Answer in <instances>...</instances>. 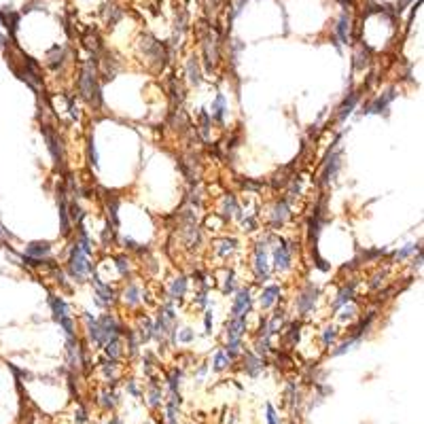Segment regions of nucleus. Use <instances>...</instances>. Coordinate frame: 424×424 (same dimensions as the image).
<instances>
[{
  "label": "nucleus",
  "mask_w": 424,
  "mask_h": 424,
  "mask_svg": "<svg viewBox=\"0 0 424 424\" xmlns=\"http://www.w3.org/2000/svg\"><path fill=\"white\" fill-rule=\"evenodd\" d=\"M140 49H143L145 53V58L155 64V68L157 70H163L166 66V60H168V53H166V45L159 40H155L151 34H145L143 36V42H140Z\"/></svg>",
  "instance_id": "obj_5"
},
{
  "label": "nucleus",
  "mask_w": 424,
  "mask_h": 424,
  "mask_svg": "<svg viewBox=\"0 0 424 424\" xmlns=\"http://www.w3.org/2000/svg\"><path fill=\"white\" fill-rule=\"evenodd\" d=\"M267 424H280V418H278L272 403H267Z\"/></svg>",
  "instance_id": "obj_44"
},
{
  "label": "nucleus",
  "mask_w": 424,
  "mask_h": 424,
  "mask_svg": "<svg viewBox=\"0 0 424 424\" xmlns=\"http://www.w3.org/2000/svg\"><path fill=\"white\" fill-rule=\"evenodd\" d=\"M335 339H337V327L335 324H327V327L322 329V346L329 348Z\"/></svg>",
  "instance_id": "obj_34"
},
{
  "label": "nucleus",
  "mask_w": 424,
  "mask_h": 424,
  "mask_svg": "<svg viewBox=\"0 0 424 424\" xmlns=\"http://www.w3.org/2000/svg\"><path fill=\"white\" fill-rule=\"evenodd\" d=\"M357 344H361V342H357V339H352V337H348L344 344H339L333 352H331V357H339V355H346V352L352 348V346H357Z\"/></svg>",
  "instance_id": "obj_41"
},
{
  "label": "nucleus",
  "mask_w": 424,
  "mask_h": 424,
  "mask_svg": "<svg viewBox=\"0 0 424 424\" xmlns=\"http://www.w3.org/2000/svg\"><path fill=\"white\" fill-rule=\"evenodd\" d=\"M337 145H339V136L335 138V143L331 145V149L327 151V155H324V159H322V172H320V185L322 187H327L329 182L337 176L339 168H342V149H339Z\"/></svg>",
  "instance_id": "obj_4"
},
{
  "label": "nucleus",
  "mask_w": 424,
  "mask_h": 424,
  "mask_svg": "<svg viewBox=\"0 0 424 424\" xmlns=\"http://www.w3.org/2000/svg\"><path fill=\"white\" fill-rule=\"evenodd\" d=\"M115 267H117V272H119V276H127L130 274V270H132V265H130V259L125 257V254H119V257H115Z\"/></svg>",
  "instance_id": "obj_36"
},
{
  "label": "nucleus",
  "mask_w": 424,
  "mask_h": 424,
  "mask_svg": "<svg viewBox=\"0 0 424 424\" xmlns=\"http://www.w3.org/2000/svg\"><path fill=\"white\" fill-rule=\"evenodd\" d=\"M187 278L185 276H178L172 280V285H170V301H180L182 297L187 293Z\"/></svg>",
  "instance_id": "obj_27"
},
{
  "label": "nucleus",
  "mask_w": 424,
  "mask_h": 424,
  "mask_svg": "<svg viewBox=\"0 0 424 424\" xmlns=\"http://www.w3.org/2000/svg\"><path fill=\"white\" fill-rule=\"evenodd\" d=\"M335 34L344 45H350L352 42V15L348 11H344L342 15H339L337 26H335ZM342 42H339V45H342Z\"/></svg>",
  "instance_id": "obj_15"
},
{
  "label": "nucleus",
  "mask_w": 424,
  "mask_h": 424,
  "mask_svg": "<svg viewBox=\"0 0 424 424\" xmlns=\"http://www.w3.org/2000/svg\"><path fill=\"white\" fill-rule=\"evenodd\" d=\"M100 369H102V375H104V380H106V384H110V386L115 384L117 378H119V361L104 357V359L100 361Z\"/></svg>",
  "instance_id": "obj_19"
},
{
  "label": "nucleus",
  "mask_w": 424,
  "mask_h": 424,
  "mask_svg": "<svg viewBox=\"0 0 424 424\" xmlns=\"http://www.w3.org/2000/svg\"><path fill=\"white\" fill-rule=\"evenodd\" d=\"M280 287L278 285H270V287H263L261 291V297H259V303L263 310H270L276 301H278V297H280Z\"/></svg>",
  "instance_id": "obj_24"
},
{
  "label": "nucleus",
  "mask_w": 424,
  "mask_h": 424,
  "mask_svg": "<svg viewBox=\"0 0 424 424\" xmlns=\"http://www.w3.org/2000/svg\"><path fill=\"white\" fill-rule=\"evenodd\" d=\"M397 98V93H394V89H388L384 93H380L378 98H373L371 102H367L361 110V115H382V112H386L390 102Z\"/></svg>",
  "instance_id": "obj_9"
},
{
  "label": "nucleus",
  "mask_w": 424,
  "mask_h": 424,
  "mask_svg": "<svg viewBox=\"0 0 424 424\" xmlns=\"http://www.w3.org/2000/svg\"><path fill=\"white\" fill-rule=\"evenodd\" d=\"M58 322H60V327H62L64 333H66V339L77 337V324H75V320L70 318V316H64V318H60Z\"/></svg>",
  "instance_id": "obj_33"
},
{
  "label": "nucleus",
  "mask_w": 424,
  "mask_h": 424,
  "mask_svg": "<svg viewBox=\"0 0 424 424\" xmlns=\"http://www.w3.org/2000/svg\"><path fill=\"white\" fill-rule=\"evenodd\" d=\"M143 299H145V293H143V287H140V282H136V280L127 282L125 289H123V293H121V301H123V305L134 308V305H138Z\"/></svg>",
  "instance_id": "obj_13"
},
{
  "label": "nucleus",
  "mask_w": 424,
  "mask_h": 424,
  "mask_svg": "<svg viewBox=\"0 0 424 424\" xmlns=\"http://www.w3.org/2000/svg\"><path fill=\"white\" fill-rule=\"evenodd\" d=\"M66 62V47L64 45H53L47 55H45V64L49 70H53V73H58V70L64 66Z\"/></svg>",
  "instance_id": "obj_16"
},
{
  "label": "nucleus",
  "mask_w": 424,
  "mask_h": 424,
  "mask_svg": "<svg viewBox=\"0 0 424 424\" xmlns=\"http://www.w3.org/2000/svg\"><path fill=\"white\" fill-rule=\"evenodd\" d=\"M229 363H231L229 357L225 355L223 350H219L217 355H215V363H212V369H215V371H223V369H227V367H229Z\"/></svg>",
  "instance_id": "obj_35"
},
{
  "label": "nucleus",
  "mask_w": 424,
  "mask_h": 424,
  "mask_svg": "<svg viewBox=\"0 0 424 424\" xmlns=\"http://www.w3.org/2000/svg\"><path fill=\"white\" fill-rule=\"evenodd\" d=\"M77 87H79V96L89 106L93 108L102 106V93H100V85H98V68H96L93 58L83 62L79 79H77Z\"/></svg>",
  "instance_id": "obj_1"
},
{
  "label": "nucleus",
  "mask_w": 424,
  "mask_h": 424,
  "mask_svg": "<svg viewBox=\"0 0 424 424\" xmlns=\"http://www.w3.org/2000/svg\"><path fill=\"white\" fill-rule=\"evenodd\" d=\"M316 299H318V289L312 285V282H308V285L295 297V312H297V316H310V312H312L314 305H316Z\"/></svg>",
  "instance_id": "obj_7"
},
{
  "label": "nucleus",
  "mask_w": 424,
  "mask_h": 424,
  "mask_svg": "<svg viewBox=\"0 0 424 424\" xmlns=\"http://www.w3.org/2000/svg\"><path fill=\"white\" fill-rule=\"evenodd\" d=\"M102 15H104L106 26H115V23L123 17V11H121L117 5H104V9H102Z\"/></svg>",
  "instance_id": "obj_30"
},
{
  "label": "nucleus",
  "mask_w": 424,
  "mask_h": 424,
  "mask_svg": "<svg viewBox=\"0 0 424 424\" xmlns=\"http://www.w3.org/2000/svg\"><path fill=\"white\" fill-rule=\"evenodd\" d=\"M187 77H189V83L193 85V87H197V85H202L204 77H202V68H200V60H197V55H189L187 58Z\"/></svg>",
  "instance_id": "obj_21"
},
{
  "label": "nucleus",
  "mask_w": 424,
  "mask_h": 424,
  "mask_svg": "<svg viewBox=\"0 0 424 424\" xmlns=\"http://www.w3.org/2000/svg\"><path fill=\"white\" fill-rule=\"evenodd\" d=\"M159 403H161V390H159V386L155 384V382H151V384H149V405L157 407Z\"/></svg>",
  "instance_id": "obj_37"
},
{
  "label": "nucleus",
  "mask_w": 424,
  "mask_h": 424,
  "mask_svg": "<svg viewBox=\"0 0 424 424\" xmlns=\"http://www.w3.org/2000/svg\"><path fill=\"white\" fill-rule=\"evenodd\" d=\"M371 62V49L365 45V42H359L357 51H355V70H365Z\"/></svg>",
  "instance_id": "obj_25"
},
{
  "label": "nucleus",
  "mask_w": 424,
  "mask_h": 424,
  "mask_svg": "<svg viewBox=\"0 0 424 424\" xmlns=\"http://www.w3.org/2000/svg\"><path fill=\"white\" fill-rule=\"evenodd\" d=\"M355 282H350V285H344L342 287V291L337 293V297L333 299V303H331V308L333 310H339L342 305H346V303H350L352 301V297H355Z\"/></svg>",
  "instance_id": "obj_26"
},
{
  "label": "nucleus",
  "mask_w": 424,
  "mask_h": 424,
  "mask_svg": "<svg viewBox=\"0 0 424 424\" xmlns=\"http://www.w3.org/2000/svg\"><path fill=\"white\" fill-rule=\"evenodd\" d=\"M225 117H227V100H225L223 93H217L215 102H212L210 119H215L217 123H225Z\"/></svg>",
  "instance_id": "obj_23"
},
{
  "label": "nucleus",
  "mask_w": 424,
  "mask_h": 424,
  "mask_svg": "<svg viewBox=\"0 0 424 424\" xmlns=\"http://www.w3.org/2000/svg\"><path fill=\"white\" fill-rule=\"evenodd\" d=\"M104 352H106L108 359L119 361L121 355H123V342H121V337H110L108 342L104 344Z\"/></svg>",
  "instance_id": "obj_29"
},
{
  "label": "nucleus",
  "mask_w": 424,
  "mask_h": 424,
  "mask_svg": "<svg viewBox=\"0 0 424 424\" xmlns=\"http://www.w3.org/2000/svg\"><path fill=\"white\" fill-rule=\"evenodd\" d=\"M91 285H93V289H96V297H98V303L100 305H110L112 301H115V289H112L108 282H104L100 276L98 274H91Z\"/></svg>",
  "instance_id": "obj_11"
},
{
  "label": "nucleus",
  "mask_w": 424,
  "mask_h": 424,
  "mask_svg": "<svg viewBox=\"0 0 424 424\" xmlns=\"http://www.w3.org/2000/svg\"><path fill=\"white\" fill-rule=\"evenodd\" d=\"M250 303H252V297H250V291L244 287L240 289L233 297V303H231V312H229V318H246L248 312H250Z\"/></svg>",
  "instance_id": "obj_10"
},
{
  "label": "nucleus",
  "mask_w": 424,
  "mask_h": 424,
  "mask_svg": "<svg viewBox=\"0 0 424 424\" xmlns=\"http://www.w3.org/2000/svg\"><path fill=\"white\" fill-rule=\"evenodd\" d=\"M291 204L282 197V200H278L276 204H274V208H272V212H270V217H272V221H270V227L276 231V229H280L282 225H285L289 219H291Z\"/></svg>",
  "instance_id": "obj_12"
},
{
  "label": "nucleus",
  "mask_w": 424,
  "mask_h": 424,
  "mask_svg": "<svg viewBox=\"0 0 424 424\" xmlns=\"http://www.w3.org/2000/svg\"><path fill=\"white\" fill-rule=\"evenodd\" d=\"M204 322H206V333H212V310H208V312H206Z\"/></svg>",
  "instance_id": "obj_46"
},
{
  "label": "nucleus",
  "mask_w": 424,
  "mask_h": 424,
  "mask_svg": "<svg viewBox=\"0 0 424 424\" xmlns=\"http://www.w3.org/2000/svg\"><path fill=\"white\" fill-rule=\"evenodd\" d=\"M206 371H208V367H206V365H202V367H200V369H197V375H200V378H202V375H204Z\"/></svg>",
  "instance_id": "obj_52"
},
{
  "label": "nucleus",
  "mask_w": 424,
  "mask_h": 424,
  "mask_svg": "<svg viewBox=\"0 0 424 424\" xmlns=\"http://www.w3.org/2000/svg\"><path fill=\"white\" fill-rule=\"evenodd\" d=\"M51 254V244L49 242H30L23 250V257L32 259L36 265H40Z\"/></svg>",
  "instance_id": "obj_14"
},
{
  "label": "nucleus",
  "mask_w": 424,
  "mask_h": 424,
  "mask_svg": "<svg viewBox=\"0 0 424 424\" xmlns=\"http://www.w3.org/2000/svg\"><path fill=\"white\" fill-rule=\"evenodd\" d=\"M337 3L342 5V7H346V9H348V7H352V5H355V0H337Z\"/></svg>",
  "instance_id": "obj_51"
},
{
  "label": "nucleus",
  "mask_w": 424,
  "mask_h": 424,
  "mask_svg": "<svg viewBox=\"0 0 424 424\" xmlns=\"http://www.w3.org/2000/svg\"><path fill=\"white\" fill-rule=\"evenodd\" d=\"M272 235H267L265 240H259L257 246H254V259H252V272H254V280L257 282H267L272 276L270 272V259H267V252H270V242Z\"/></svg>",
  "instance_id": "obj_3"
},
{
  "label": "nucleus",
  "mask_w": 424,
  "mask_h": 424,
  "mask_svg": "<svg viewBox=\"0 0 424 424\" xmlns=\"http://www.w3.org/2000/svg\"><path fill=\"white\" fill-rule=\"evenodd\" d=\"M85 420H87V414H85V409H83V407H79V412H77V422L83 424Z\"/></svg>",
  "instance_id": "obj_49"
},
{
  "label": "nucleus",
  "mask_w": 424,
  "mask_h": 424,
  "mask_svg": "<svg viewBox=\"0 0 424 424\" xmlns=\"http://www.w3.org/2000/svg\"><path fill=\"white\" fill-rule=\"evenodd\" d=\"M119 403V397H117V392H112V390H104L100 392V405L104 409H115Z\"/></svg>",
  "instance_id": "obj_32"
},
{
  "label": "nucleus",
  "mask_w": 424,
  "mask_h": 424,
  "mask_svg": "<svg viewBox=\"0 0 424 424\" xmlns=\"http://www.w3.org/2000/svg\"><path fill=\"white\" fill-rule=\"evenodd\" d=\"M87 155H89V163L91 166H98V151H96L93 138H89V143H87Z\"/></svg>",
  "instance_id": "obj_43"
},
{
  "label": "nucleus",
  "mask_w": 424,
  "mask_h": 424,
  "mask_svg": "<svg viewBox=\"0 0 424 424\" xmlns=\"http://www.w3.org/2000/svg\"><path fill=\"white\" fill-rule=\"evenodd\" d=\"M361 91H350L348 96H346V100L339 104V108H337V123H344L346 119H348V115H352V110L357 108V104H359V100H361Z\"/></svg>",
  "instance_id": "obj_17"
},
{
  "label": "nucleus",
  "mask_w": 424,
  "mask_h": 424,
  "mask_svg": "<svg viewBox=\"0 0 424 424\" xmlns=\"http://www.w3.org/2000/svg\"><path fill=\"white\" fill-rule=\"evenodd\" d=\"M242 359H244V371H246L250 378H257V375L263 373V369H265L263 359H259L257 355H252V352H244Z\"/></svg>",
  "instance_id": "obj_18"
},
{
  "label": "nucleus",
  "mask_w": 424,
  "mask_h": 424,
  "mask_svg": "<svg viewBox=\"0 0 424 424\" xmlns=\"http://www.w3.org/2000/svg\"><path fill=\"white\" fill-rule=\"evenodd\" d=\"M68 274L73 276L77 282H83L87 276L93 274V263L91 257L85 252L77 242L70 246V254H68Z\"/></svg>",
  "instance_id": "obj_2"
},
{
  "label": "nucleus",
  "mask_w": 424,
  "mask_h": 424,
  "mask_svg": "<svg viewBox=\"0 0 424 424\" xmlns=\"http://www.w3.org/2000/svg\"><path fill=\"white\" fill-rule=\"evenodd\" d=\"M409 3H412V0H397V9H394V13H401Z\"/></svg>",
  "instance_id": "obj_48"
},
{
  "label": "nucleus",
  "mask_w": 424,
  "mask_h": 424,
  "mask_svg": "<svg viewBox=\"0 0 424 424\" xmlns=\"http://www.w3.org/2000/svg\"><path fill=\"white\" fill-rule=\"evenodd\" d=\"M47 301H49V308H51V312H53V318H55V320H60V318H64V316L70 314V305L64 301V297L49 293V299H47Z\"/></svg>",
  "instance_id": "obj_22"
},
{
  "label": "nucleus",
  "mask_w": 424,
  "mask_h": 424,
  "mask_svg": "<svg viewBox=\"0 0 424 424\" xmlns=\"http://www.w3.org/2000/svg\"><path fill=\"white\" fill-rule=\"evenodd\" d=\"M293 252H295V246L287 240H276V246H272V261H274V267L276 272H289L293 267Z\"/></svg>",
  "instance_id": "obj_6"
},
{
  "label": "nucleus",
  "mask_w": 424,
  "mask_h": 424,
  "mask_svg": "<svg viewBox=\"0 0 424 424\" xmlns=\"http://www.w3.org/2000/svg\"><path fill=\"white\" fill-rule=\"evenodd\" d=\"M299 329H301V324L299 322H293L291 327L285 331L282 339H285L287 346H297V342H299Z\"/></svg>",
  "instance_id": "obj_31"
},
{
  "label": "nucleus",
  "mask_w": 424,
  "mask_h": 424,
  "mask_svg": "<svg viewBox=\"0 0 424 424\" xmlns=\"http://www.w3.org/2000/svg\"><path fill=\"white\" fill-rule=\"evenodd\" d=\"M40 132H42V138H45V143H47V149L51 153V159L55 163V168L58 170H64V147H62V140L60 136L55 134L49 125H42L40 127Z\"/></svg>",
  "instance_id": "obj_8"
},
{
  "label": "nucleus",
  "mask_w": 424,
  "mask_h": 424,
  "mask_svg": "<svg viewBox=\"0 0 424 424\" xmlns=\"http://www.w3.org/2000/svg\"><path fill=\"white\" fill-rule=\"evenodd\" d=\"M233 291H235V272L233 270H227V274H225V280H223V293L229 295Z\"/></svg>",
  "instance_id": "obj_39"
},
{
  "label": "nucleus",
  "mask_w": 424,
  "mask_h": 424,
  "mask_svg": "<svg viewBox=\"0 0 424 424\" xmlns=\"http://www.w3.org/2000/svg\"><path fill=\"white\" fill-rule=\"evenodd\" d=\"M200 132H202V138H208V134H210V125H212V119H210V115L206 110H200Z\"/></svg>",
  "instance_id": "obj_38"
},
{
  "label": "nucleus",
  "mask_w": 424,
  "mask_h": 424,
  "mask_svg": "<svg viewBox=\"0 0 424 424\" xmlns=\"http://www.w3.org/2000/svg\"><path fill=\"white\" fill-rule=\"evenodd\" d=\"M238 250V240L235 238H223V240H219V242L215 244V252L219 254V257H227V254H231V252H235Z\"/></svg>",
  "instance_id": "obj_28"
},
{
  "label": "nucleus",
  "mask_w": 424,
  "mask_h": 424,
  "mask_svg": "<svg viewBox=\"0 0 424 424\" xmlns=\"http://www.w3.org/2000/svg\"><path fill=\"white\" fill-rule=\"evenodd\" d=\"M180 378H182V371H180V369H172V373L168 375V386H170V392H178Z\"/></svg>",
  "instance_id": "obj_40"
},
{
  "label": "nucleus",
  "mask_w": 424,
  "mask_h": 424,
  "mask_svg": "<svg viewBox=\"0 0 424 424\" xmlns=\"http://www.w3.org/2000/svg\"><path fill=\"white\" fill-rule=\"evenodd\" d=\"M127 392H130V394H134V397H138V394H140V392H138V386H136V382H134V380H130V382H127Z\"/></svg>",
  "instance_id": "obj_47"
},
{
  "label": "nucleus",
  "mask_w": 424,
  "mask_h": 424,
  "mask_svg": "<svg viewBox=\"0 0 424 424\" xmlns=\"http://www.w3.org/2000/svg\"><path fill=\"white\" fill-rule=\"evenodd\" d=\"M193 331L191 329H182L180 333H178V342H182V344H191L193 342Z\"/></svg>",
  "instance_id": "obj_45"
},
{
  "label": "nucleus",
  "mask_w": 424,
  "mask_h": 424,
  "mask_svg": "<svg viewBox=\"0 0 424 424\" xmlns=\"http://www.w3.org/2000/svg\"><path fill=\"white\" fill-rule=\"evenodd\" d=\"M416 250H420V244H418V246H416V244H407L405 248H401V250L394 252V261H403V259L409 257V254H414Z\"/></svg>",
  "instance_id": "obj_42"
},
{
  "label": "nucleus",
  "mask_w": 424,
  "mask_h": 424,
  "mask_svg": "<svg viewBox=\"0 0 424 424\" xmlns=\"http://www.w3.org/2000/svg\"><path fill=\"white\" fill-rule=\"evenodd\" d=\"M108 424H121V420L119 418H110V422Z\"/></svg>",
  "instance_id": "obj_53"
},
{
  "label": "nucleus",
  "mask_w": 424,
  "mask_h": 424,
  "mask_svg": "<svg viewBox=\"0 0 424 424\" xmlns=\"http://www.w3.org/2000/svg\"><path fill=\"white\" fill-rule=\"evenodd\" d=\"M123 244H125V248H130V250H134L136 248V242L132 238H123Z\"/></svg>",
  "instance_id": "obj_50"
},
{
  "label": "nucleus",
  "mask_w": 424,
  "mask_h": 424,
  "mask_svg": "<svg viewBox=\"0 0 424 424\" xmlns=\"http://www.w3.org/2000/svg\"><path fill=\"white\" fill-rule=\"evenodd\" d=\"M246 331V318H229L227 322V342H242Z\"/></svg>",
  "instance_id": "obj_20"
}]
</instances>
